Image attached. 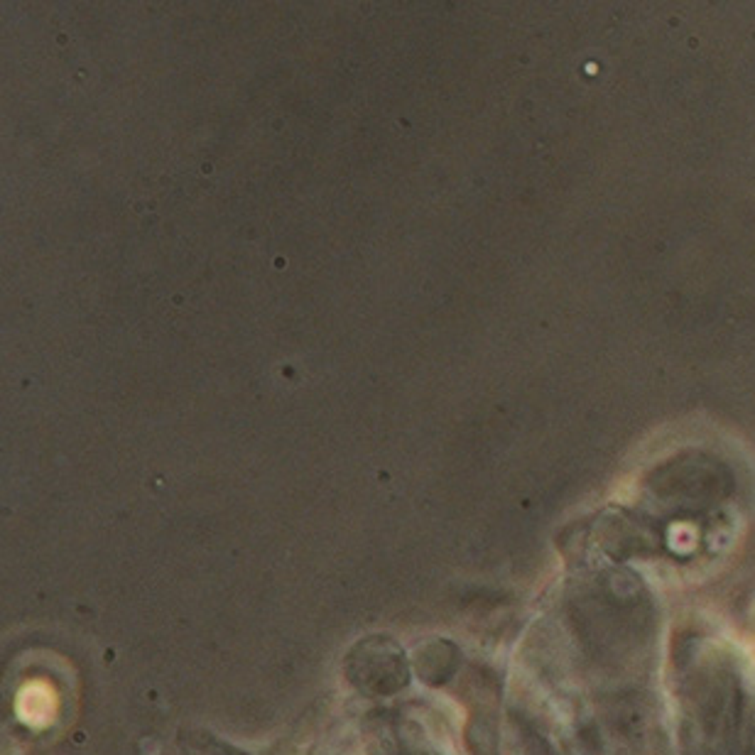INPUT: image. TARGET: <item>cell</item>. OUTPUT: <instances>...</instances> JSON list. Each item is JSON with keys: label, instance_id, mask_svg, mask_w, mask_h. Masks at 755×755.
<instances>
[]
</instances>
